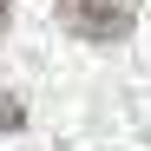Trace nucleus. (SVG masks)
Returning <instances> with one entry per match:
<instances>
[{"mask_svg": "<svg viewBox=\"0 0 151 151\" xmlns=\"http://www.w3.org/2000/svg\"><path fill=\"white\" fill-rule=\"evenodd\" d=\"M7 20H13V13H7V0H0V33H7Z\"/></svg>", "mask_w": 151, "mask_h": 151, "instance_id": "3", "label": "nucleus"}, {"mask_svg": "<svg viewBox=\"0 0 151 151\" xmlns=\"http://www.w3.org/2000/svg\"><path fill=\"white\" fill-rule=\"evenodd\" d=\"M20 125H27V105H20V99H7V92H0V132H20Z\"/></svg>", "mask_w": 151, "mask_h": 151, "instance_id": "2", "label": "nucleus"}, {"mask_svg": "<svg viewBox=\"0 0 151 151\" xmlns=\"http://www.w3.org/2000/svg\"><path fill=\"white\" fill-rule=\"evenodd\" d=\"M59 27L92 46H118L138 27V13H132V0H59Z\"/></svg>", "mask_w": 151, "mask_h": 151, "instance_id": "1", "label": "nucleus"}]
</instances>
